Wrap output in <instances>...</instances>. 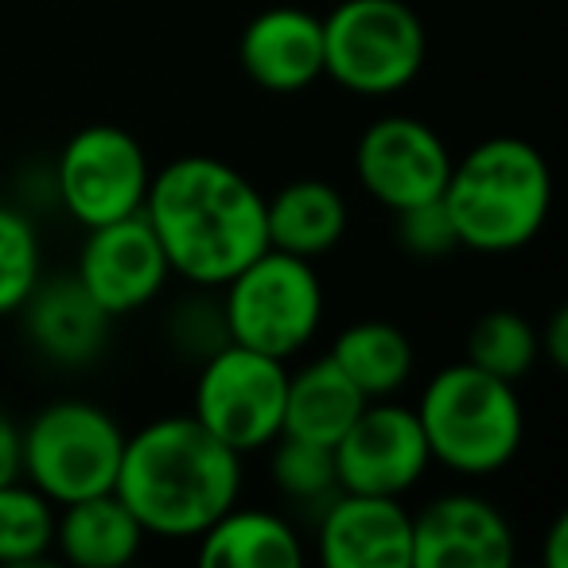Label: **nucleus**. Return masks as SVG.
Returning a JSON list of instances; mask_svg holds the SVG:
<instances>
[{
	"mask_svg": "<svg viewBox=\"0 0 568 568\" xmlns=\"http://www.w3.org/2000/svg\"><path fill=\"white\" fill-rule=\"evenodd\" d=\"M537 347L549 355L552 366H565L568 363V312L557 308L549 316V327L545 332H537Z\"/></svg>",
	"mask_w": 568,
	"mask_h": 568,
	"instance_id": "nucleus-28",
	"label": "nucleus"
},
{
	"mask_svg": "<svg viewBox=\"0 0 568 568\" xmlns=\"http://www.w3.org/2000/svg\"><path fill=\"white\" fill-rule=\"evenodd\" d=\"M152 168L141 141L121 125H87L55 160V195L79 226L94 230L144 206Z\"/></svg>",
	"mask_w": 568,
	"mask_h": 568,
	"instance_id": "nucleus-9",
	"label": "nucleus"
},
{
	"mask_svg": "<svg viewBox=\"0 0 568 568\" xmlns=\"http://www.w3.org/2000/svg\"><path fill=\"white\" fill-rule=\"evenodd\" d=\"M24 327L28 339L59 366H87L102 355L110 339V312L82 288L74 276H55L32 288L24 304Z\"/></svg>",
	"mask_w": 568,
	"mask_h": 568,
	"instance_id": "nucleus-16",
	"label": "nucleus"
},
{
	"mask_svg": "<svg viewBox=\"0 0 568 568\" xmlns=\"http://www.w3.org/2000/svg\"><path fill=\"white\" fill-rule=\"evenodd\" d=\"M288 363L242 343H222L203 358L191 417L219 436L230 452L250 456L281 436Z\"/></svg>",
	"mask_w": 568,
	"mask_h": 568,
	"instance_id": "nucleus-8",
	"label": "nucleus"
},
{
	"mask_svg": "<svg viewBox=\"0 0 568 568\" xmlns=\"http://www.w3.org/2000/svg\"><path fill=\"white\" fill-rule=\"evenodd\" d=\"M347 199L327 180H293L265 199V237L273 250L324 257L347 234Z\"/></svg>",
	"mask_w": 568,
	"mask_h": 568,
	"instance_id": "nucleus-18",
	"label": "nucleus"
},
{
	"mask_svg": "<svg viewBox=\"0 0 568 568\" xmlns=\"http://www.w3.org/2000/svg\"><path fill=\"white\" fill-rule=\"evenodd\" d=\"M12 479H24L20 475V425L0 409V487Z\"/></svg>",
	"mask_w": 568,
	"mask_h": 568,
	"instance_id": "nucleus-27",
	"label": "nucleus"
},
{
	"mask_svg": "<svg viewBox=\"0 0 568 568\" xmlns=\"http://www.w3.org/2000/svg\"><path fill=\"white\" fill-rule=\"evenodd\" d=\"M141 214L172 273L199 288H222L268 250L265 195L226 160L180 156L164 164L152 175Z\"/></svg>",
	"mask_w": 568,
	"mask_h": 568,
	"instance_id": "nucleus-1",
	"label": "nucleus"
},
{
	"mask_svg": "<svg viewBox=\"0 0 568 568\" xmlns=\"http://www.w3.org/2000/svg\"><path fill=\"white\" fill-rule=\"evenodd\" d=\"M121 456L125 433L94 402H51L20 428V475L55 506L113 490Z\"/></svg>",
	"mask_w": 568,
	"mask_h": 568,
	"instance_id": "nucleus-6",
	"label": "nucleus"
},
{
	"mask_svg": "<svg viewBox=\"0 0 568 568\" xmlns=\"http://www.w3.org/2000/svg\"><path fill=\"white\" fill-rule=\"evenodd\" d=\"M440 199L459 250L510 253L541 234L552 206V172L521 136H487L452 160Z\"/></svg>",
	"mask_w": 568,
	"mask_h": 568,
	"instance_id": "nucleus-3",
	"label": "nucleus"
},
{
	"mask_svg": "<svg viewBox=\"0 0 568 568\" xmlns=\"http://www.w3.org/2000/svg\"><path fill=\"white\" fill-rule=\"evenodd\" d=\"M43 276L40 234L12 206H0V316L20 312Z\"/></svg>",
	"mask_w": 568,
	"mask_h": 568,
	"instance_id": "nucleus-25",
	"label": "nucleus"
},
{
	"mask_svg": "<svg viewBox=\"0 0 568 568\" xmlns=\"http://www.w3.org/2000/svg\"><path fill=\"white\" fill-rule=\"evenodd\" d=\"M394 219H397V242H402V250L413 253V257L433 261V257H448V253L459 250L456 226H452L444 199H428V203L405 206V211H397Z\"/></svg>",
	"mask_w": 568,
	"mask_h": 568,
	"instance_id": "nucleus-26",
	"label": "nucleus"
},
{
	"mask_svg": "<svg viewBox=\"0 0 568 568\" xmlns=\"http://www.w3.org/2000/svg\"><path fill=\"white\" fill-rule=\"evenodd\" d=\"M245 79L268 94H296L324 79V20L301 4H273L237 40Z\"/></svg>",
	"mask_w": 568,
	"mask_h": 568,
	"instance_id": "nucleus-15",
	"label": "nucleus"
},
{
	"mask_svg": "<svg viewBox=\"0 0 568 568\" xmlns=\"http://www.w3.org/2000/svg\"><path fill=\"white\" fill-rule=\"evenodd\" d=\"M537 355H541V347H537L534 324L510 308H495L479 316L471 335H467V363L503 382L526 378L534 371Z\"/></svg>",
	"mask_w": 568,
	"mask_h": 568,
	"instance_id": "nucleus-23",
	"label": "nucleus"
},
{
	"mask_svg": "<svg viewBox=\"0 0 568 568\" xmlns=\"http://www.w3.org/2000/svg\"><path fill=\"white\" fill-rule=\"evenodd\" d=\"M320 560L327 568H413V510L394 495L339 490L320 510Z\"/></svg>",
	"mask_w": 568,
	"mask_h": 568,
	"instance_id": "nucleus-14",
	"label": "nucleus"
},
{
	"mask_svg": "<svg viewBox=\"0 0 568 568\" xmlns=\"http://www.w3.org/2000/svg\"><path fill=\"white\" fill-rule=\"evenodd\" d=\"M514 526L490 498L452 490L413 514V568H510Z\"/></svg>",
	"mask_w": 568,
	"mask_h": 568,
	"instance_id": "nucleus-13",
	"label": "nucleus"
},
{
	"mask_svg": "<svg viewBox=\"0 0 568 568\" xmlns=\"http://www.w3.org/2000/svg\"><path fill=\"white\" fill-rule=\"evenodd\" d=\"M425 55V24L405 0H339L324 17V79L351 94H402Z\"/></svg>",
	"mask_w": 568,
	"mask_h": 568,
	"instance_id": "nucleus-7",
	"label": "nucleus"
},
{
	"mask_svg": "<svg viewBox=\"0 0 568 568\" xmlns=\"http://www.w3.org/2000/svg\"><path fill=\"white\" fill-rule=\"evenodd\" d=\"M545 568H568V518L557 514L545 534Z\"/></svg>",
	"mask_w": 568,
	"mask_h": 568,
	"instance_id": "nucleus-29",
	"label": "nucleus"
},
{
	"mask_svg": "<svg viewBox=\"0 0 568 568\" xmlns=\"http://www.w3.org/2000/svg\"><path fill=\"white\" fill-rule=\"evenodd\" d=\"M222 320L230 343L273 358L301 355L324 324V281L308 257L261 250L222 284Z\"/></svg>",
	"mask_w": 568,
	"mask_h": 568,
	"instance_id": "nucleus-5",
	"label": "nucleus"
},
{
	"mask_svg": "<svg viewBox=\"0 0 568 568\" xmlns=\"http://www.w3.org/2000/svg\"><path fill=\"white\" fill-rule=\"evenodd\" d=\"M268 448H273L268 475H273L276 490H281L284 498L324 510V506L339 495L335 456L327 444H312V440H301V436H276Z\"/></svg>",
	"mask_w": 568,
	"mask_h": 568,
	"instance_id": "nucleus-24",
	"label": "nucleus"
},
{
	"mask_svg": "<svg viewBox=\"0 0 568 568\" xmlns=\"http://www.w3.org/2000/svg\"><path fill=\"white\" fill-rule=\"evenodd\" d=\"M144 526L133 518L118 490L90 495L55 510V549L82 568H121L141 552Z\"/></svg>",
	"mask_w": 568,
	"mask_h": 568,
	"instance_id": "nucleus-19",
	"label": "nucleus"
},
{
	"mask_svg": "<svg viewBox=\"0 0 568 568\" xmlns=\"http://www.w3.org/2000/svg\"><path fill=\"white\" fill-rule=\"evenodd\" d=\"M168 276H172V265H168L164 250H160L156 234L141 211L87 230L79 268H74V281L110 316L141 312L144 304H152L164 293Z\"/></svg>",
	"mask_w": 568,
	"mask_h": 568,
	"instance_id": "nucleus-12",
	"label": "nucleus"
},
{
	"mask_svg": "<svg viewBox=\"0 0 568 568\" xmlns=\"http://www.w3.org/2000/svg\"><path fill=\"white\" fill-rule=\"evenodd\" d=\"M452 172V152L433 125L389 113L363 129L355 144V175L363 191L386 211L440 199Z\"/></svg>",
	"mask_w": 568,
	"mask_h": 568,
	"instance_id": "nucleus-10",
	"label": "nucleus"
},
{
	"mask_svg": "<svg viewBox=\"0 0 568 568\" xmlns=\"http://www.w3.org/2000/svg\"><path fill=\"white\" fill-rule=\"evenodd\" d=\"M144 534L183 541L199 537L242 495V456L195 417H160L125 436L113 483Z\"/></svg>",
	"mask_w": 568,
	"mask_h": 568,
	"instance_id": "nucleus-2",
	"label": "nucleus"
},
{
	"mask_svg": "<svg viewBox=\"0 0 568 568\" xmlns=\"http://www.w3.org/2000/svg\"><path fill=\"white\" fill-rule=\"evenodd\" d=\"M195 557L203 568H301L308 552L281 514L234 503L199 534Z\"/></svg>",
	"mask_w": 568,
	"mask_h": 568,
	"instance_id": "nucleus-17",
	"label": "nucleus"
},
{
	"mask_svg": "<svg viewBox=\"0 0 568 568\" xmlns=\"http://www.w3.org/2000/svg\"><path fill=\"white\" fill-rule=\"evenodd\" d=\"M55 549V503L28 479L0 487V565H32Z\"/></svg>",
	"mask_w": 568,
	"mask_h": 568,
	"instance_id": "nucleus-22",
	"label": "nucleus"
},
{
	"mask_svg": "<svg viewBox=\"0 0 568 568\" xmlns=\"http://www.w3.org/2000/svg\"><path fill=\"white\" fill-rule=\"evenodd\" d=\"M363 409V389L332 363V355H324L316 363L301 366L296 374H288L281 436H301V440L335 448V440L355 425Z\"/></svg>",
	"mask_w": 568,
	"mask_h": 568,
	"instance_id": "nucleus-20",
	"label": "nucleus"
},
{
	"mask_svg": "<svg viewBox=\"0 0 568 568\" xmlns=\"http://www.w3.org/2000/svg\"><path fill=\"white\" fill-rule=\"evenodd\" d=\"M327 355L363 389L366 402L394 397L397 389H405V382L413 378V366H417L413 339L397 324H389V320L351 324L347 332H339V339L332 343Z\"/></svg>",
	"mask_w": 568,
	"mask_h": 568,
	"instance_id": "nucleus-21",
	"label": "nucleus"
},
{
	"mask_svg": "<svg viewBox=\"0 0 568 568\" xmlns=\"http://www.w3.org/2000/svg\"><path fill=\"white\" fill-rule=\"evenodd\" d=\"M420 433L428 440L433 464L456 475H495L518 456L526 436L514 382L479 371L464 358L428 378L417 402Z\"/></svg>",
	"mask_w": 568,
	"mask_h": 568,
	"instance_id": "nucleus-4",
	"label": "nucleus"
},
{
	"mask_svg": "<svg viewBox=\"0 0 568 568\" xmlns=\"http://www.w3.org/2000/svg\"><path fill=\"white\" fill-rule=\"evenodd\" d=\"M335 475L339 490L358 495H394L402 498L425 479L428 440L420 433V420L409 405H397L389 397L366 402V409L355 417V425L335 440Z\"/></svg>",
	"mask_w": 568,
	"mask_h": 568,
	"instance_id": "nucleus-11",
	"label": "nucleus"
}]
</instances>
